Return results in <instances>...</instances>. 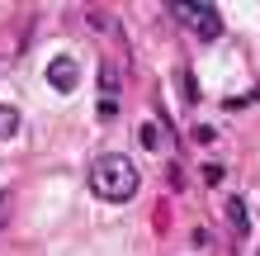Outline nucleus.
Returning <instances> with one entry per match:
<instances>
[{"label": "nucleus", "instance_id": "1a4fd4ad", "mask_svg": "<svg viewBox=\"0 0 260 256\" xmlns=\"http://www.w3.org/2000/svg\"><path fill=\"white\" fill-rule=\"evenodd\" d=\"M5 218H10V214H5V194H0V228H5Z\"/></svg>", "mask_w": 260, "mask_h": 256}, {"label": "nucleus", "instance_id": "423d86ee", "mask_svg": "<svg viewBox=\"0 0 260 256\" xmlns=\"http://www.w3.org/2000/svg\"><path fill=\"white\" fill-rule=\"evenodd\" d=\"M100 90H104V100H114V95H118V67H114V62H104V67H100Z\"/></svg>", "mask_w": 260, "mask_h": 256}, {"label": "nucleus", "instance_id": "7ed1b4c3", "mask_svg": "<svg viewBox=\"0 0 260 256\" xmlns=\"http://www.w3.org/2000/svg\"><path fill=\"white\" fill-rule=\"evenodd\" d=\"M76 81H81V67H76V57H52V62H48V86L52 90H62V95H71V90H76Z\"/></svg>", "mask_w": 260, "mask_h": 256}, {"label": "nucleus", "instance_id": "20e7f679", "mask_svg": "<svg viewBox=\"0 0 260 256\" xmlns=\"http://www.w3.org/2000/svg\"><path fill=\"white\" fill-rule=\"evenodd\" d=\"M222 214H227V223H232V233H237V237H246V233H251V218H246V204H241V200H227Z\"/></svg>", "mask_w": 260, "mask_h": 256}, {"label": "nucleus", "instance_id": "6e6552de", "mask_svg": "<svg viewBox=\"0 0 260 256\" xmlns=\"http://www.w3.org/2000/svg\"><path fill=\"white\" fill-rule=\"evenodd\" d=\"M204 185H222V166H204Z\"/></svg>", "mask_w": 260, "mask_h": 256}, {"label": "nucleus", "instance_id": "39448f33", "mask_svg": "<svg viewBox=\"0 0 260 256\" xmlns=\"http://www.w3.org/2000/svg\"><path fill=\"white\" fill-rule=\"evenodd\" d=\"M137 138H142L147 152H161V147H166V128H161V124H142V133H137Z\"/></svg>", "mask_w": 260, "mask_h": 256}, {"label": "nucleus", "instance_id": "0eeeda50", "mask_svg": "<svg viewBox=\"0 0 260 256\" xmlns=\"http://www.w3.org/2000/svg\"><path fill=\"white\" fill-rule=\"evenodd\" d=\"M14 133H19V109L0 104V138H14Z\"/></svg>", "mask_w": 260, "mask_h": 256}, {"label": "nucleus", "instance_id": "f257e3e1", "mask_svg": "<svg viewBox=\"0 0 260 256\" xmlns=\"http://www.w3.org/2000/svg\"><path fill=\"white\" fill-rule=\"evenodd\" d=\"M90 190H95L100 200H114V204L133 200V194H137V166H133V157H123V152L95 157V166H90Z\"/></svg>", "mask_w": 260, "mask_h": 256}, {"label": "nucleus", "instance_id": "f03ea898", "mask_svg": "<svg viewBox=\"0 0 260 256\" xmlns=\"http://www.w3.org/2000/svg\"><path fill=\"white\" fill-rule=\"evenodd\" d=\"M171 14H180V19H189V29L199 38H218L222 34V14L213 5H171Z\"/></svg>", "mask_w": 260, "mask_h": 256}]
</instances>
